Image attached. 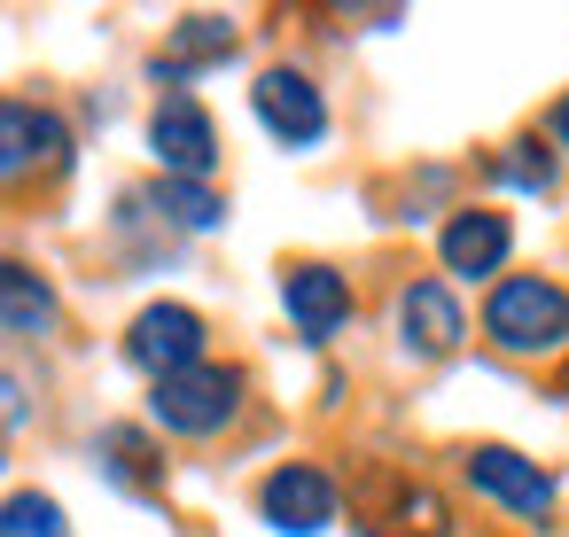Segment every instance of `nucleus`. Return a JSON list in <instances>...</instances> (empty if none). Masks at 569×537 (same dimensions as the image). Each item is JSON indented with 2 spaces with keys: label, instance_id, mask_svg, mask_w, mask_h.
I'll list each match as a JSON object with an SVG mask.
<instances>
[{
  "label": "nucleus",
  "instance_id": "obj_1",
  "mask_svg": "<svg viewBox=\"0 0 569 537\" xmlns=\"http://www.w3.org/2000/svg\"><path fill=\"white\" fill-rule=\"evenodd\" d=\"M483 327L507 351H553V343H569V296L553 281H538V273H515V281L491 288Z\"/></svg>",
  "mask_w": 569,
  "mask_h": 537
},
{
  "label": "nucleus",
  "instance_id": "obj_2",
  "mask_svg": "<svg viewBox=\"0 0 569 537\" xmlns=\"http://www.w3.org/2000/svg\"><path fill=\"white\" fill-rule=\"evenodd\" d=\"M149 405H157V421H164V428H180V436H211V428H227V421H234L242 382H234L227 366H188V374H164Z\"/></svg>",
  "mask_w": 569,
  "mask_h": 537
},
{
  "label": "nucleus",
  "instance_id": "obj_3",
  "mask_svg": "<svg viewBox=\"0 0 569 537\" xmlns=\"http://www.w3.org/2000/svg\"><path fill=\"white\" fill-rule=\"evenodd\" d=\"M149 149H157V164H164L172 180H203V172L219 164V133H211V118H203L196 94H164V102H157Z\"/></svg>",
  "mask_w": 569,
  "mask_h": 537
},
{
  "label": "nucleus",
  "instance_id": "obj_4",
  "mask_svg": "<svg viewBox=\"0 0 569 537\" xmlns=\"http://www.w3.org/2000/svg\"><path fill=\"white\" fill-rule=\"evenodd\" d=\"M126 358L149 366L157 382L164 374H188V366H203V320L188 304H149L133 320V335H126Z\"/></svg>",
  "mask_w": 569,
  "mask_h": 537
},
{
  "label": "nucleus",
  "instance_id": "obj_5",
  "mask_svg": "<svg viewBox=\"0 0 569 537\" xmlns=\"http://www.w3.org/2000/svg\"><path fill=\"white\" fill-rule=\"evenodd\" d=\"M258 506H266V521L281 537H320L336 521V483L320 467H273L266 490H258Z\"/></svg>",
  "mask_w": 569,
  "mask_h": 537
},
{
  "label": "nucleus",
  "instance_id": "obj_6",
  "mask_svg": "<svg viewBox=\"0 0 569 537\" xmlns=\"http://www.w3.org/2000/svg\"><path fill=\"white\" fill-rule=\"evenodd\" d=\"M250 94H258V118H266V133H273V141L312 149V141L328 133V102H320V87H312L305 71H266Z\"/></svg>",
  "mask_w": 569,
  "mask_h": 537
},
{
  "label": "nucleus",
  "instance_id": "obj_7",
  "mask_svg": "<svg viewBox=\"0 0 569 537\" xmlns=\"http://www.w3.org/2000/svg\"><path fill=\"white\" fill-rule=\"evenodd\" d=\"M468 483H476L483 498L515 506V514H546V506H553V475H546L538 459L507 452V444H476V452H468Z\"/></svg>",
  "mask_w": 569,
  "mask_h": 537
},
{
  "label": "nucleus",
  "instance_id": "obj_8",
  "mask_svg": "<svg viewBox=\"0 0 569 537\" xmlns=\"http://www.w3.org/2000/svg\"><path fill=\"white\" fill-rule=\"evenodd\" d=\"M32 164H63V125L32 102H9L0 94V180H17Z\"/></svg>",
  "mask_w": 569,
  "mask_h": 537
},
{
  "label": "nucleus",
  "instance_id": "obj_9",
  "mask_svg": "<svg viewBox=\"0 0 569 537\" xmlns=\"http://www.w3.org/2000/svg\"><path fill=\"white\" fill-rule=\"evenodd\" d=\"M507 242H515V226H507L499 211H460V219L437 234V250H445V273H468V281L499 273V265H507Z\"/></svg>",
  "mask_w": 569,
  "mask_h": 537
},
{
  "label": "nucleus",
  "instance_id": "obj_10",
  "mask_svg": "<svg viewBox=\"0 0 569 537\" xmlns=\"http://www.w3.org/2000/svg\"><path fill=\"white\" fill-rule=\"evenodd\" d=\"M281 304H289V320H297L312 343H328V335L351 320V288H343V273H328V265H297V273L281 281Z\"/></svg>",
  "mask_w": 569,
  "mask_h": 537
},
{
  "label": "nucleus",
  "instance_id": "obj_11",
  "mask_svg": "<svg viewBox=\"0 0 569 537\" xmlns=\"http://www.w3.org/2000/svg\"><path fill=\"white\" fill-rule=\"evenodd\" d=\"M398 327H406V343L413 351H452L460 343V304H452V288L445 281H413L406 296H398Z\"/></svg>",
  "mask_w": 569,
  "mask_h": 537
},
{
  "label": "nucleus",
  "instance_id": "obj_12",
  "mask_svg": "<svg viewBox=\"0 0 569 537\" xmlns=\"http://www.w3.org/2000/svg\"><path fill=\"white\" fill-rule=\"evenodd\" d=\"M48 320H56V288L32 265L0 257V327H9V335H40Z\"/></svg>",
  "mask_w": 569,
  "mask_h": 537
},
{
  "label": "nucleus",
  "instance_id": "obj_13",
  "mask_svg": "<svg viewBox=\"0 0 569 537\" xmlns=\"http://www.w3.org/2000/svg\"><path fill=\"white\" fill-rule=\"evenodd\" d=\"M0 537H71V521H63V506L48 490H17L0 506Z\"/></svg>",
  "mask_w": 569,
  "mask_h": 537
},
{
  "label": "nucleus",
  "instance_id": "obj_14",
  "mask_svg": "<svg viewBox=\"0 0 569 537\" xmlns=\"http://www.w3.org/2000/svg\"><path fill=\"white\" fill-rule=\"evenodd\" d=\"M157 211H164L172 226H188V234L219 226V195H211V188H196V180H157Z\"/></svg>",
  "mask_w": 569,
  "mask_h": 537
},
{
  "label": "nucleus",
  "instance_id": "obj_15",
  "mask_svg": "<svg viewBox=\"0 0 569 537\" xmlns=\"http://www.w3.org/2000/svg\"><path fill=\"white\" fill-rule=\"evenodd\" d=\"M219 55H234V32L219 17H188L180 40H172V63L188 71V63H219ZM172 63H157V71H172Z\"/></svg>",
  "mask_w": 569,
  "mask_h": 537
},
{
  "label": "nucleus",
  "instance_id": "obj_16",
  "mask_svg": "<svg viewBox=\"0 0 569 537\" xmlns=\"http://www.w3.org/2000/svg\"><path fill=\"white\" fill-rule=\"evenodd\" d=\"M499 172H507L515 188H553V164H546V149H538V141H515V156H507Z\"/></svg>",
  "mask_w": 569,
  "mask_h": 537
},
{
  "label": "nucleus",
  "instance_id": "obj_17",
  "mask_svg": "<svg viewBox=\"0 0 569 537\" xmlns=\"http://www.w3.org/2000/svg\"><path fill=\"white\" fill-rule=\"evenodd\" d=\"M102 452H110V467H126V475H133V483H149V444H141V436H133V428H118V436H110V444H102Z\"/></svg>",
  "mask_w": 569,
  "mask_h": 537
},
{
  "label": "nucleus",
  "instance_id": "obj_18",
  "mask_svg": "<svg viewBox=\"0 0 569 537\" xmlns=\"http://www.w3.org/2000/svg\"><path fill=\"white\" fill-rule=\"evenodd\" d=\"M17 413H24V405H17V382L0 374V421H17Z\"/></svg>",
  "mask_w": 569,
  "mask_h": 537
},
{
  "label": "nucleus",
  "instance_id": "obj_19",
  "mask_svg": "<svg viewBox=\"0 0 569 537\" xmlns=\"http://www.w3.org/2000/svg\"><path fill=\"white\" fill-rule=\"evenodd\" d=\"M553 141H561V149H569V94H561V102H553Z\"/></svg>",
  "mask_w": 569,
  "mask_h": 537
}]
</instances>
